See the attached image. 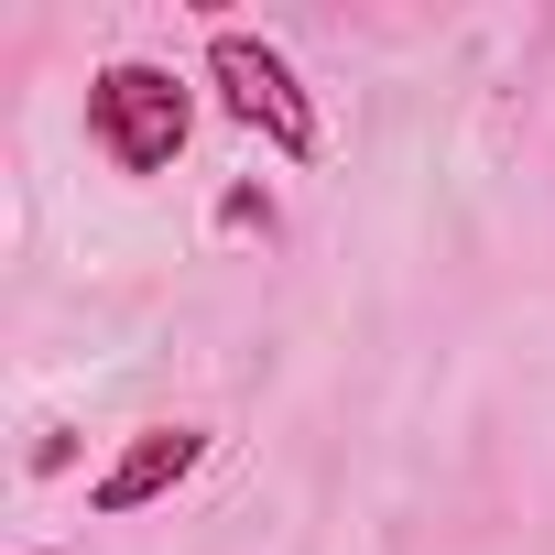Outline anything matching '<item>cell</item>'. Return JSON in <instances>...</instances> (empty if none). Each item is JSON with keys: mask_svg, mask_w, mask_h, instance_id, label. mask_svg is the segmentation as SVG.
Listing matches in <instances>:
<instances>
[{"mask_svg": "<svg viewBox=\"0 0 555 555\" xmlns=\"http://www.w3.org/2000/svg\"><path fill=\"white\" fill-rule=\"evenodd\" d=\"M185 131H196V99H185V77H175V66L120 55V66H99V77H88V142H99L120 175H175Z\"/></svg>", "mask_w": 555, "mask_h": 555, "instance_id": "1", "label": "cell"}, {"mask_svg": "<svg viewBox=\"0 0 555 555\" xmlns=\"http://www.w3.org/2000/svg\"><path fill=\"white\" fill-rule=\"evenodd\" d=\"M207 88H218V109H229L240 131H261L284 164H317V99L295 88V55L272 44V34L218 23V34H207Z\"/></svg>", "mask_w": 555, "mask_h": 555, "instance_id": "2", "label": "cell"}, {"mask_svg": "<svg viewBox=\"0 0 555 555\" xmlns=\"http://www.w3.org/2000/svg\"><path fill=\"white\" fill-rule=\"evenodd\" d=\"M196 457H207V425H142V436L88 479V512H109V522H120V512H153L175 479H196Z\"/></svg>", "mask_w": 555, "mask_h": 555, "instance_id": "3", "label": "cell"}, {"mask_svg": "<svg viewBox=\"0 0 555 555\" xmlns=\"http://www.w3.org/2000/svg\"><path fill=\"white\" fill-rule=\"evenodd\" d=\"M218 229H261V240H272L284 218H272V196H261V185H229V196H218Z\"/></svg>", "mask_w": 555, "mask_h": 555, "instance_id": "4", "label": "cell"}]
</instances>
